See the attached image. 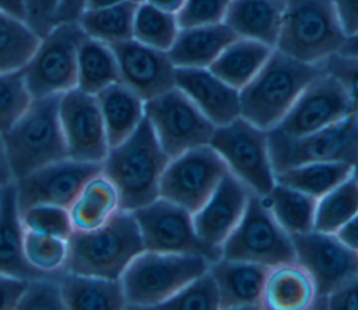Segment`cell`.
<instances>
[{"mask_svg": "<svg viewBox=\"0 0 358 310\" xmlns=\"http://www.w3.org/2000/svg\"><path fill=\"white\" fill-rule=\"evenodd\" d=\"M274 47L248 38L232 40L210 64V71L241 91L263 67Z\"/></svg>", "mask_w": 358, "mask_h": 310, "instance_id": "28", "label": "cell"}, {"mask_svg": "<svg viewBox=\"0 0 358 310\" xmlns=\"http://www.w3.org/2000/svg\"><path fill=\"white\" fill-rule=\"evenodd\" d=\"M60 95L34 98L25 113L3 134L13 179L69 158L59 117Z\"/></svg>", "mask_w": 358, "mask_h": 310, "instance_id": "4", "label": "cell"}, {"mask_svg": "<svg viewBox=\"0 0 358 310\" xmlns=\"http://www.w3.org/2000/svg\"><path fill=\"white\" fill-rule=\"evenodd\" d=\"M287 0H231L224 22L238 38L275 47Z\"/></svg>", "mask_w": 358, "mask_h": 310, "instance_id": "23", "label": "cell"}, {"mask_svg": "<svg viewBox=\"0 0 358 310\" xmlns=\"http://www.w3.org/2000/svg\"><path fill=\"white\" fill-rule=\"evenodd\" d=\"M322 73L320 64L301 61L274 47L259 73L239 91L241 116L266 131L274 128Z\"/></svg>", "mask_w": 358, "mask_h": 310, "instance_id": "2", "label": "cell"}, {"mask_svg": "<svg viewBox=\"0 0 358 310\" xmlns=\"http://www.w3.org/2000/svg\"><path fill=\"white\" fill-rule=\"evenodd\" d=\"M345 39L331 0H287L275 49L320 64L340 52Z\"/></svg>", "mask_w": 358, "mask_h": 310, "instance_id": "6", "label": "cell"}, {"mask_svg": "<svg viewBox=\"0 0 358 310\" xmlns=\"http://www.w3.org/2000/svg\"><path fill=\"white\" fill-rule=\"evenodd\" d=\"M131 1H134L136 4H138V3H143V1H145V0H131Z\"/></svg>", "mask_w": 358, "mask_h": 310, "instance_id": "56", "label": "cell"}, {"mask_svg": "<svg viewBox=\"0 0 358 310\" xmlns=\"http://www.w3.org/2000/svg\"><path fill=\"white\" fill-rule=\"evenodd\" d=\"M337 237L350 249L358 251V214L337 230Z\"/></svg>", "mask_w": 358, "mask_h": 310, "instance_id": "49", "label": "cell"}, {"mask_svg": "<svg viewBox=\"0 0 358 310\" xmlns=\"http://www.w3.org/2000/svg\"><path fill=\"white\" fill-rule=\"evenodd\" d=\"M22 237L24 226L13 180L0 187V274L21 279L55 275L38 271L27 263L22 250Z\"/></svg>", "mask_w": 358, "mask_h": 310, "instance_id": "22", "label": "cell"}, {"mask_svg": "<svg viewBox=\"0 0 358 310\" xmlns=\"http://www.w3.org/2000/svg\"><path fill=\"white\" fill-rule=\"evenodd\" d=\"M60 0H24L25 22L42 38L56 25Z\"/></svg>", "mask_w": 358, "mask_h": 310, "instance_id": "44", "label": "cell"}, {"mask_svg": "<svg viewBox=\"0 0 358 310\" xmlns=\"http://www.w3.org/2000/svg\"><path fill=\"white\" fill-rule=\"evenodd\" d=\"M117 81H120L119 67L110 45L85 36L77 56V88L96 95Z\"/></svg>", "mask_w": 358, "mask_h": 310, "instance_id": "30", "label": "cell"}, {"mask_svg": "<svg viewBox=\"0 0 358 310\" xmlns=\"http://www.w3.org/2000/svg\"><path fill=\"white\" fill-rule=\"evenodd\" d=\"M24 229L69 240L74 228L67 208L38 204L20 211Z\"/></svg>", "mask_w": 358, "mask_h": 310, "instance_id": "40", "label": "cell"}, {"mask_svg": "<svg viewBox=\"0 0 358 310\" xmlns=\"http://www.w3.org/2000/svg\"><path fill=\"white\" fill-rule=\"evenodd\" d=\"M137 4L131 0L123 3L84 10L78 24L87 36L113 45L133 38V18Z\"/></svg>", "mask_w": 358, "mask_h": 310, "instance_id": "33", "label": "cell"}, {"mask_svg": "<svg viewBox=\"0 0 358 310\" xmlns=\"http://www.w3.org/2000/svg\"><path fill=\"white\" fill-rule=\"evenodd\" d=\"M355 214H358V182L351 175L317 198L313 229L324 233H337Z\"/></svg>", "mask_w": 358, "mask_h": 310, "instance_id": "35", "label": "cell"}, {"mask_svg": "<svg viewBox=\"0 0 358 310\" xmlns=\"http://www.w3.org/2000/svg\"><path fill=\"white\" fill-rule=\"evenodd\" d=\"M0 8L25 20V3L24 0H0Z\"/></svg>", "mask_w": 358, "mask_h": 310, "instance_id": "51", "label": "cell"}, {"mask_svg": "<svg viewBox=\"0 0 358 310\" xmlns=\"http://www.w3.org/2000/svg\"><path fill=\"white\" fill-rule=\"evenodd\" d=\"M270 270L267 265L222 257L210 263L208 272L218 288L220 309H263Z\"/></svg>", "mask_w": 358, "mask_h": 310, "instance_id": "21", "label": "cell"}, {"mask_svg": "<svg viewBox=\"0 0 358 310\" xmlns=\"http://www.w3.org/2000/svg\"><path fill=\"white\" fill-rule=\"evenodd\" d=\"M60 286L66 310L127 309L120 279L63 272Z\"/></svg>", "mask_w": 358, "mask_h": 310, "instance_id": "26", "label": "cell"}, {"mask_svg": "<svg viewBox=\"0 0 358 310\" xmlns=\"http://www.w3.org/2000/svg\"><path fill=\"white\" fill-rule=\"evenodd\" d=\"M123 1H126V0H85V10L109 7V6H115V4L123 3Z\"/></svg>", "mask_w": 358, "mask_h": 310, "instance_id": "54", "label": "cell"}, {"mask_svg": "<svg viewBox=\"0 0 358 310\" xmlns=\"http://www.w3.org/2000/svg\"><path fill=\"white\" fill-rule=\"evenodd\" d=\"M119 208L116 189L106 176H92L69 208L76 230H91L103 225Z\"/></svg>", "mask_w": 358, "mask_h": 310, "instance_id": "29", "label": "cell"}, {"mask_svg": "<svg viewBox=\"0 0 358 310\" xmlns=\"http://www.w3.org/2000/svg\"><path fill=\"white\" fill-rule=\"evenodd\" d=\"M85 10V0H60L56 13V24L78 21Z\"/></svg>", "mask_w": 358, "mask_h": 310, "instance_id": "48", "label": "cell"}, {"mask_svg": "<svg viewBox=\"0 0 358 310\" xmlns=\"http://www.w3.org/2000/svg\"><path fill=\"white\" fill-rule=\"evenodd\" d=\"M313 309L331 310H358V278L320 300Z\"/></svg>", "mask_w": 358, "mask_h": 310, "instance_id": "45", "label": "cell"}, {"mask_svg": "<svg viewBox=\"0 0 358 310\" xmlns=\"http://www.w3.org/2000/svg\"><path fill=\"white\" fill-rule=\"evenodd\" d=\"M221 257L270 268L295 263L291 235L277 222L264 197L250 191L236 228L221 244Z\"/></svg>", "mask_w": 358, "mask_h": 310, "instance_id": "7", "label": "cell"}, {"mask_svg": "<svg viewBox=\"0 0 358 310\" xmlns=\"http://www.w3.org/2000/svg\"><path fill=\"white\" fill-rule=\"evenodd\" d=\"M22 68L0 73V133L8 131L32 102Z\"/></svg>", "mask_w": 358, "mask_h": 310, "instance_id": "38", "label": "cell"}, {"mask_svg": "<svg viewBox=\"0 0 358 310\" xmlns=\"http://www.w3.org/2000/svg\"><path fill=\"white\" fill-rule=\"evenodd\" d=\"M85 36L78 21H71L56 24L39 39L22 67L32 98L62 95L77 88V56Z\"/></svg>", "mask_w": 358, "mask_h": 310, "instance_id": "8", "label": "cell"}, {"mask_svg": "<svg viewBox=\"0 0 358 310\" xmlns=\"http://www.w3.org/2000/svg\"><path fill=\"white\" fill-rule=\"evenodd\" d=\"M231 0H185L176 14L179 28L214 25L224 22Z\"/></svg>", "mask_w": 358, "mask_h": 310, "instance_id": "43", "label": "cell"}, {"mask_svg": "<svg viewBox=\"0 0 358 310\" xmlns=\"http://www.w3.org/2000/svg\"><path fill=\"white\" fill-rule=\"evenodd\" d=\"M352 175V165L345 162H310L274 173L275 182L320 198Z\"/></svg>", "mask_w": 358, "mask_h": 310, "instance_id": "31", "label": "cell"}, {"mask_svg": "<svg viewBox=\"0 0 358 310\" xmlns=\"http://www.w3.org/2000/svg\"><path fill=\"white\" fill-rule=\"evenodd\" d=\"M102 172V163L71 158L42 166L14 180L20 211L38 204L70 208L84 184Z\"/></svg>", "mask_w": 358, "mask_h": 310, "instance_id": "15", "label": "cell"}, {"mask_svg": "<svg viewBox=\"0 0 358 310\" xmlns=\"http://www.w3.org/2000/svg\"><path fill=\"white\" fill-rule=\"evenodd\" d=\"M144 250L173 254H200L210 263L221 258V247H211L196 233L193 214L158 197L133 211Z\"/></svg>", "mask_w": 358, "mask_h": 310, "instance_id": "13", "label": "cell"}, {"mask_svg": "<svg viewBox=\"0 0 358 310\" xmlns=\"http://www.w3.org/2000/svg\"><path fill=\"white\" fill-rule=\"evenodd\" d=\"M98 106L105 124L109 147L124 141L144 119V101L117 81L98 92Z\"/></svg>", "mask_w": 358, "mask_h": 310, "instance_id": "25", "label": "cell"}, {"mask_svg": "<svg viewBox=\"0 0 358 310\" xmlns=\"http://www.w3.org/2000/svg\"><path fill=\"white\" fill-rule=\"evenodd\" d=\"M59 117L69 158L102 163L109 144L96 96L78 88L62 94Z\"/></svg>", "mask_w": 358, "mask_h": 310, "instance_id": "16", "label": "cell"}, {"mask_svg": "<svg viewBox=\"0 0 358 310\" xmlns=\"http://www.w3.org/2000/svg\"><path fill=\"white\" fill-rule=\"evenodd\" d=\"M352 176L357 179V182H358V158H357V161H355V163L352 165Z\"/></svg>", "mask_w": 358, "mask_h": 310, "instance_id": "55", "label": "cell"}, {"mask_svg": "<svg viewBox=\"0 0 358 310\" xmlns=\"http://www.w3.org/2000/svg\"><path fill=\"white\" fill-rule=\"evenodd\" d=\"M263 197L277 222L289 235L313 230L317 198L277 182Z\"/></svg>", "mask_w": 358, "mask_h": 310, "instance_id": "32", "label": "cell"}, {"mask_svg": "<svg viewBox=\"0 0 358 310\" xmlns=\"http://www.w3.org/2000/svg\"><path fill=\"white\" fill-rule=\"evenodd\" d=\"M179 29L176 14L162 11L148 1L137 4L133 18V39L137 42L168 52Z\"/></svg>", "mask_w": 358, "mask_h": 310, "instance_id": "36", "label": "cell"}, {"mask_svg": "<svg viewBox=\"0 0 358 310\" xmlns=\"http://www.w3.org/2000/svg\"><path fill=\"white\" fill-rule=\"evenodd\" d=\"M295 263L310 276L315 286V302L337 292L358 278V251L345 246L336 233L310 230L291 235Z\"/></svg>", "mask_w": 358, "mask_h": 310, "instance_id": "12", "label": "cell"}, {"mask_svg": "<svg viewBox=\"0 0 358 310\" xmlns=\"http://www.w3.org/2000/svg\"><path fill=\"white\" fill-rule=\"evenodd\" d=\"M164 310H218L220 295L213 275L208 270L190 281L172 297L158 304Z\"/></svg>", "mask_w": 358, "mask_h": 310, "instance_id": "39", "label": "cell"}, {"mask_svg": "<svg viewBox=\"0 0 358 310\" xmlns=\"http://www.w3.org/2000/svg\"><path fill=\"white\" fill-rule=\"evenodd\" d=\"M315 302V286L309 274L296 263L273 267L267 275L263 309L305 310Z\"/></svg>", "mask_w": 358, "mask_h": 310, "instance_id": "27", "label": "cell"}, {"mask_svg": "<svg viewBox=\"0 0 358 310\" xmlns=\"http://www.w3.org/2000/svg\"><path fill=\"white\" fill-rule=\"evenodd\" d=\"M175 87L215 126H224L241 116L239 91L228 85L210 68L176 67Z\"/></svg>", "mask_w": 358, "mask_h": 310, "instance_id": "20", "label": "cell"}, {"mask_svg": "<svg viewBox=\"0 0 358 310\" xmlns=\"http://www.w3.org/2000/svg\"><path fill=\"white\" fill-rule=\"evenodd\" d=\"M39 39L25 20L0 8V73L22 68Z\"/></svg>", "mask_w": 358, "mask_h": 310, "instance_id": "34", "label": "cell"}, {"mask_svg": "<svg viewBox=\"0 0 358 310\" xmlns=\"http://www.w3.org/2000/svg\"><path fill=\"white\" fill-rule=\"evenodd\" d=\"M238 36L225 24L180 28L168 50L175 67L208 68L218 54Z\"/></svg>", "mask_w": 358, "mask_h": 310, "instance_id": "24", "label": "cell"}, {"mask_svg": "<svg viewBox=\"0 0 358 310\" xmlns=\"http://www.w3.org/2000/svg\"><path fill=\"white\" fill-rule=\"evenodd\" d=\"M63 272L28 279L15 310H66L60 286Z\"/></svg>", "mask_w": 358, "mask_h": 310, "instance_id": "41", "label": "cell"}, {"mask_svg": "<svg viewBox=\"0 0 358 310\" xmlns=\"http://www.w3.org/2000/svg\"><path fill=\"white\" fill-rule=\"evenodd\" d=\"M228 168L217 151L201 145L169 159L159 182V197L194 214L210 198Z\"/></svg>", "mask_w": 358, "mask_h": 310, "instance_id": "14", "label": "cell"}, {"mask_svg": "<svg viewBox=\"0 0 358 310\" xmlns=\"http://www.w3.org/2000/svg\"><path fill=\"white\" fill-rule=\"evenodd\" d=\"M115 52L120 82L144 102L175 87V66L168 52L127 39L110 45Z\"/></svg>", "mask_w": 358, "mask_h": 310, "instance_id": "18", "label": "cell"}, {"mask_svg": "<svg viewBox=\"0 0 358 310\" xmlns=\"http://www.w3.org/2000/svg\"><path fill=\"white\" fill-rule=\"evenodd\" d=\"M22 250L27 263L38 271L57 274L64 271L67 240L24 229Z\"/></svg>", "mask_w": 358, "mask_h": 310, "instance_id": "37", "label": "cell"}, {"mask_svg": "<svg viewBox=\"0 0 358 310\" xmlns=\"http://www.w3.org/2000/svg\"><path fill=\"white\" fill-rule=\"evenodd\" d=\"M150 4H152L154 7L166 11V13H172V14H178V11L182 8L185 0H145Z\"/></svg>", "mask_w": 358, "mask_h": 310, "instance_id": "52", "label": "cell"}, {"mask_svg": "<svg viewBox=\"0 0 358 310\" xmlns=\"http://www.w3.org/2000/svg\"><path fill=\"white\" fill-rule=\"evenodd\" d=\"M250 190L229 170L204 205L193 214L197 236L211 247H221L243 216Z\"/></svg>", "mask_w": 358, "mask_h": 310, "instance_id": "19", "label": "cell"}, {"mask_svg": "<svg viewBox=\"0 0 358 310\" xmlns=\"http://www.w3.org/2000/svg\"><path fill=\"white\" fill-rule=\"evenodd\" d=\"M141 251L144 244L133 212L117 209L99 228L73 230L67 240L64 271L120 279L126 267Z\"/></svg>", "mask_w": 358, "mask_h": 310, "instance_id": "3", "label": "cell"}, {"mask_svg": "<svg viewBox=\"0 0 358 310\" xmlns=\"http://www.w3.org/2000/svg\"><path fill=\"white\" fill-rule=\"evenodd\" d=\"M344 34H358V0H331Z\"/></svg>", "mask_w": 358, "mask_h": 310, "instance_id": "47", "label": "cell"}, {"mask_svg": "<svg viewBox=\"0 0 358 310\" xmlns=\"http://www.w3.org/2000/svg\"><path fill=\"white\" fill-rule=\"evenodd\" d=\"M320 66L324 73L337 80L348 98L351 112L358 116V56L337 52Z\"/></svg>", "mask_w": 358, "mask_h": 310, "instance_id": "42", "label": "cell"}, {"mask_svg": "<svg viewBox=\"0 0 358 310\" xmlns=\"http://www.w3.org/2000/svg\"><path fill=\"white\" fill-rule=\"evenodd\" d=\"M169 159L145 116L133 134L109 147L102 161V175L116 189L119 208L133 212L155 201Z\"/></svg>", "mask_w": 358, "mask_h": 310, "instance_id": "1", "label": "cell"}, {"mask_svg": "<svg viewBox=\"0 0 358 310\" xmlns=\"http://www.w3.org/2000/svg\"><path fill=\"white\" fill-rule=\"evenodd\" d=\"M28 279L0 274V310H15Z\"/></svg>", "mask_w": 358, "mask_h": 310, "instance_id": "46", "label": "cell"}, {"mask_svg": "<svg viewBox=\"0 0 358 310\" xmlns=\"http://www.w3.org/2000/svg\"><path fill=\"white\" fill-rule=\"evenodd\" d=\"M210 261L200 254H173L144 250L120 276L127 309H155L204 274Z\"/></svg>", "mask_w": 358, "mask_h": 310, "instance_id": "5", "label": "cell"}, {"mask_svg": "<svg viewBox=\"0 0 358 310\" xmlns=\"http://www.w3.org/2000/svg\"><path fill=\"white\" fill-rule=\"evenodd\" d=\"M350 113L352 112L344 89L336 78L323 71L308 84L274 128L285 137H303L341 120Z\"/></svg>", "mask_w": 358, "mask_h": 310, "instance_id": "17", "label": "cell"}, {"mask_svg": "<svg viewBox=\"0 0 358 310\" xmlns=\"http://www.w3.org/2000/svg\"><path fill=\"white\" fill-rule=\"evenodd\" d=\"M341 53L345 54H352V56H358V34L348 36L343 45V47L340 49Z\"/></svg>", "mask_w": 358, "mask_h": 310, "instance_id": "53", "label": "cell"}, {"mask_svg": "<svg viewBox=\"0 0 358 310\" xmlns=\"http://www.w3.org/2000/svg\"><path fill=\"white\" fill-rule=\"evenodd\" d=\"M252 193L266 195L275 184L268 151V134L239 116L228 124L214 128L208 142Z\"/></svg>", "mask_w": 358, "mask_h": 310, "instance_id": "9", "label": "cell"}, {"mask_svg": "<svg viewBox=\"0 0 358 310\" xmlns=\"http://www.w3.org/2000/svg\"><path fill=\"white\" fill-rule=\"evenodd\" d=\"M144 116L161 148L171 159L192 148L208 145L215 128L187 95L176 87L145 101Z\"/></svg>", "mask_w": 358, "mask_h": 310, "instance_id": "11", "label": "cell"}, {"mask_svg": "<svg viewBox=\"0 0 358 310\" xmlns=\"http://www.w3.org/2000/svg\"><path fill=\"white\" fill-rule=\"evenodd\" d=\"M267 134L274 173L310 162L354 165L358 158V116L354 113L303 137H285L275 128Z\"/></svg>", "mask_w": 358, "mask_h": 310, "instance_id": "10", "label": "cell"}, {"mask_svg": "<svg viewBox=\"0 0 358 310\" xmlns=\"http://www.w3.org/2000/svg\"><path fill=\"white\" fill-rule=\"evenodd\" d=\"M13 175L8 168L7 162V155H6V148H4V141H3V134L0 133V187L13 182Z\"/></svg>", "mask_w": 358, "mask_h": 310, "instance_id": "50", "label": "cell"}]
</instances>
